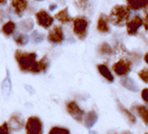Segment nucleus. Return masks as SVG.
Returning a JSON list of instances; mask_svg holds the SVG:
<instances>
[{
    "label": "nucleus",
    "mask_w": 148,
    "mask_h": 134,
    "mask_svg": "<svg viewBox=\"0 0 148 134\" xmlns=\"http://www.w3.org/2000/svg\"><path fill=\"white\" fill-rule=\"evenodd\" d=\"M15 59L18 63L20 69L28 73L38 74L40 71H45L48 67V60L47 56L42 57L40 61H37L36 53H26L23 51H15Z\"/></svg>",
    "instance_id": "obj_1"
},
{
    "label": "nucleus",
    "mask_w": 148,
    "mask_h": 134,
    "mask_svg": "<svg viewBox=\"0 0 148 134\" xmlns=\"http://www.w3.org/2000/svg\"><path fill=\"white\" fill-rule=\"evenodd\" d=\"M130 16V9L128 5H115L110 13L109 20L110 22L117 27L124 26L129 21Z\"/></svg>",
    "instance_id": "obj_2"
},
{
    "label": "nucleus",
    "mask_w": 148,
    "mask_h": 134,
    "mask_svg": "<svg viewBox=\"0 0 148 134\" xmlns=\"http://www.w3.org/2000/svg\"><path fill=\"white\" fill-rule=\"evenodd\" d=\"M88 22L85 17L79 16L73 20V32L79 39H85L88 35Z\"/></svg>",
    "instance_id": "obj_3"
},
{
    "label": "nucleus",
    "mask_w": 148,
    "mask_h": 134,
    "mask_svg": "<svg viewBox=\"0 0 148 134\" xmlns=\"http://www.w3.org/2000/svg\"><path fill=\"white\" fill-rule=\"evenodd\" d=\"M114 73L119 76H125L131 71V62L126 58L120 59L112 65Z\"/></svg>",
    "instance_id": "obj_4"
},
{
    "label": "nucleus",
    "mask_w": 148,
    "mask_h": 134,
    "mask_svg": "<svg viewBox=\"0 0 148 134\" xmlns=\"http://www.w3.org/2000/svg\"><path fill=\"white\" fill-rule=\"evenodd\" d=\"M26 132L28 134H41L43 131V125L41 121L36 117H29L26 123Z\"/></svg>",
    "instance_id": "obj_5"
},
{
    "label": "nucleus",
    "mask_w": 148,
    "mask_h": 134,
    "mask_svg": "<svg viewBox=\"0 0 148 134\" xmlns=\"http://www.w3.org/2000/svg\"><path fill=\"white\" fill-rule=\"evenodd\" d=\"M67 112L69 113V115L77 122H81L83 120L84 115H85V112L77 105V103L75 101H71L68 103Z\"/></svg>",
    "instance_id": "obj_6"
},
{
    "label": "nucleus",
    "mask_w": 148,
    "mask_h": 134,
    "mask_svg": "<svg viewBox=\"0 0 148 134\" xmlns=\"http://www.w3.org/2000/svg\"><path fill=\"white\" fill-rule=\"evenodd\" d=\"M127 25V32H128L129 35H136L138 32L139 28L143 25V19L136 15V16H134L130 21H128L126 23Z\"/></svg>",
    "instance_id": "obj_7"
},
{
    "label": "nucleus",
    "mask_w": 148,
    "mask_h": 134,
    "mask_svg": "<svg viewBox=\"0 0 148 134\" xmlns=\"http://www.w3.org/2000/svg\"><path fill=\"white\" fill-rule=\"evenodd\" d=\"M36 18L38 24L45 29L49 28L53 24V22H54L53 17L44 10H40L39 12H38L36 14Z\"/></svg>",
    "instance_id": "obj_8"
},
{
    "label": "nucleus",
    "mask_w": 148,
    "mask_h": 134,
    "mask_svg": "<svg viewBox=\"0 0 148 134\" xmlns=\"http://www.w3.org/2000/svg\"><path fill=\"white\" fill-rule=\"evenodd\" d=\"M64 38V36H63V32L61 26H56L53 28L47 36V39L49 42L54 43V44H58L61 43L62 41Z\"/></svg>",
    "instance_id": "obj_9"
},
{
    "label": "nucleus",
    "mask_w": 148,
    "mask_h": 134,
    "mask_svg": "<svg viewBox=\"0 0 148 134\" xmlns=\"http://www.w3.org/2000/svg\"><path fill=\"white\" fill-rule=\"evenodd\" d=\"M1 90H2L3 98L5 99H8L12 93V81H11V77H10V74L8 71L6 74V77L2 82Z\"/></svg>",
    "instance_id": "obj_10"
},
{
    "label": "nucleus",
    "mask_w": 148,
    "mask_h": 134,
    "mask_svg": "<svg viewBox=\"0 0 148 134\" xmlns=\"http://www.w3.org/2000/svg\"><path fill=\"white\" fill-rule=\"evenodd\" d=\"M11 4L15 14L19 17H22L28 6V0H11Z\"/></svg>",
    "instance_id": "obj_11"
},
{
    "label": "nucleus",
    "mask_w": 148,
    "mask_h": 134,
    "mask_svg": "<svg viewBox=\"0 0 148 134\" xmlns=\"http://www.w3.org/2000/svg\"><path fill=\"white\" fill-rule=\"evenodd\" d=\"M23 119H22L18 115H13L9 120L8 122V126L9 129L12 131H18L20 130H22L23 127Z\"/></svg>",
    "instance_id": "obj_12"
},
{
    "label": "nucleus",
    "mask_w": 148,
    "mask_h": 134,
    "mask_svg": "<svg viewBox=\"0 0 148 134\" xmlns=\"http://www.w3.org/2000/svg\"><path fill=\"white\" fill-rule=\"evenodd\" d=\"M97 30L100 32L106 33L110 32V27H109V18L107 15L102 14L98 19L97 22Z\"/></svg>",
    "instance_id": "obj_13"
},
{
    "label": "nucleus",
    "mask_w": 148,
    "mask_h": 134,
    "mask_svg": "<svg viewBox=\"0 0 148 134\" xmlns=\"http://www.w3.org/2000/svg\"><path fill=\"white\" fill-rule=\"evenodd\" d=\"M126 1L128 7L134 11L144 9L148 4V0H126Z\"/></svg>",
    "instance_id": "obj_14"
},
{
    "label": "nucleus",
    "mask_w": 148,
    "mask_h": 134,
    "mask_svg": "<svg viewBox=\"0 0 148 134\" xmlns=\"http://www.w3.org/2000/svg\"><path fill=\"white\" fill-rule=\"evenodd\" d=\"M98 120V115L95 111H90L88 113V115L85 119V126L88 129H91L97 123Z\"/></svg>",
    "instance_id": "obj_15"
},
{
    "label": "nucleus",
    "mask_w": 148,
    "mask_h": 134,
    "mask_svg": "<svg viewBox=\"0 0 148 134\" xmlns=\"http://www.w3.org/2000/svg\"><path fill=\"white\" fill-rule=\"evenodd\" d=\"M121 83L123 87H125L127 89H129L130 91H133V92H136L138 90V88H137V85L135 82V80H133L132 79L127 77V78H124L121 80Z\"/></svg>",
    "instance_id": "obj_16"
},
{
    "label": "nucleus",
    "mask_w": 148,
    "mask_h": 134,
    "mask_svg": "<svg viewBox=\"0 0 148 134\" xmlns=\"http://www.w3.org/2000/svg\"><path fill=\"white\" fill-rule=\"evenodd\" d=\"M56 18L62 23H70L72 21V19L71 18V16H70V14L68 13V8L67 7L61 10L59 13H57L56 14Z\"/></svg>",
    "instance_id": "obj_17"
},
{
    "label": "nucleus",
    "mask_w": 148,
    "mask_h": 134,
    "mask_svg": "<svg viewBox=\"0 0 148 134\" xmlns=\"http://www.w3.org/2000/svg\"><path fill=\"white\" fill-rule=\"evenodd\" d=\"M136 110L140 118L145 123V125H148V107L143 105H139L136 107Z\"/></svg>",
    "instance_id": "obj_18"
},
{
    "label": "nucleus",
    "mask_w": 148,
    "mask_h": 134,
    "mask_svg": "<svg viewBox=\"0 0 148 134\" xmlns=\"http://www.w3.org/2000/svg\"><path fill=\"white\" fill-rule=\"evenodd\" d=\"M98 68V71H99V73L101 74V75H103L105 79L107 80V81L109 82H112L114 78H113V75L111 74V71L110 70L108 69V67L106 65H99L97 66Z\"/></svg>",
    "instance_id": "obj_19"
},
{
    "label": "nucleus",
    "mask_w": 148,
    "mask_h": 134,
    "mask_svg": "<svg viewBox=\"0 0 148 134\" xmlns=\"http://www.w3.org/2000/svg\"><path fill=\"white\" fill-rule=\"evenodd\" d=\"M14 30H15V23L14 22H7L2 27V32L6 36L13 34L14 32Z\"/></svg>",
    "instance_id": "obj_20"
},
{
    "label": "nucleus",
    "mask_w": 148,
    "mask_h": 134,
    "mask_svg": "<svg viewBox=\"0 0 148 134\" xmlns=\"http://www.w3.org/2000/svg\"><path fill=\"white\" fill-rule=\"evenodd\" d=\"M34 23L33 21L31 19H26L24 21H23L22 23H20V28L22 29L23 32H29L33 29Z\"/></svg>",
    "instance_id": "obj_21"
},
{
    "label": "nucleus",
    "mask_w": 148,
    "mask_h": 134,
    "mask_svg": "<svg viewBox=\"0 0 148 134\" xmlns=\"http://www.w3.org/2000/svg\"><path fill=\"white\" fill-rule=\"evenodd\" d=\"M15 42L20 46H25L29 41V37L25 34H19L14 37Z\"/></svg>",
    "instance_id": "obj_22"
},
{
    "label": "nucleus",
    "mask_w": 148,
    "mask_h": 134,
    "mask_svg": "<svg viewBox=\"0 0 148 134\" xmlns=\"http://www.w3.org/2000/svg\"><path fill=\"white\" fill-rule=\"evenodd\" d=\"M99 52L102 54V55H107V56H110L112 54V47L108 44V43H103L99 46Z\"/></svg>",
    "instance_id": "obj_23"
},
{
    "label": "nucleus",
    "mask_w": 148,
    "mask_h": 134,
    "mask_svg": "<svg viewBox=\"0 0 148 134\" xmlns=\"http://www.w3.org/2000/svg\"><path fill=\"white\" fill-rule=\"evenodd\" d=\"M118 105H119V107H120L121 111V112H123V114L127 116V118L129 119V121L132 123V124H134V123H136V117L134 116V115H132L131 113H130L128 109H126L124 107H122V106L120 104V103H118Z\"/></svg>",
    "instance_id": "obj_24"
},
{
    "label": "nucleus",
    "mask_w": 148,
    "mask_h": 134,
    "mask_svg": "<svg viewBox=\"0 0 148 134\" xmlns=\"http://www.w3.org/2000/svg\"><path fill=\"white\" fill-rule=\"evenodd\" d=\"M31 38H32L34 43H40L44 40V34L35 30V32H33L32 34H31Z\"/></svg>",
    "instance_id": "obj_25"
},
{
    "label": "nucleus",
    "mask_w": 148,
    "mask_h": 134,
    "mask_svg": "<svg viewBox=\"0 0 148 134\" xmlns=\"http://www.w3.org/2000/svg\"><path fill=\"white\" fill-rule=\"evenodd\" d=\"M50 134H69L70 131L68 129L61 128V127H54L52 128L49 131Z\"/></svg>",
    "instance_id": "obj_26"
},
{
    "label": "nucleus",
    "mask_w": 148,
    "mask_h": 134,
    "mask_svg": "<svg viewBox=\"0 0 148 134\" xmlns=\"http://www.w3.org/2000/svg\"><path fill=\"white\" fill-rule=\"evenodd\" d=\"M139 78L145 82V83L148 84V68H144L138 73Z\"/></svg>",
    "instance_id": "obj_27"
},
{
    "label": "nucleus",
    "mask_w": 148,
    "mask_h": 134,
    "mask_svg": "<svg viewBox=\"0 0 148 134\" xmlns=\"http://www.w3.org/2000/svg\"><path fill=\"white\" fill-rule=\"evenodd\" d=\"M10 132V129L7 122H4L3 124L0 126V134H8Z\"/></svg>",
    "instance_id": "obj_28"
},
{
    "label": "nucleus",
    "mask_w": 148,
    "mask_h": 134,
    "mask_svg": "<svg viewBox=\"0 0 148 134\" xmlns=\"http://www.w3.org/2000/svg\"><path fill=\"white\" fill-rule=\"evenodd\" d=\"M145 10V17L143 20V25L145 27V30L148 32V9H144Z\"/></svg>",
    "instance_id": "obj_29"
},
{
    "label": "nucleus",
    "mask_w": 148,
    "mask_h": 134,
    "mask_svg": "<svg viewBox=\"0 0 148 134\" xmlns=\"http://www.w3.org/2000/svg\"><path fill=\"white\" fill-rule=\"evenodd\" d=\"M87 1L88 0H77L76 2V5L79 8H81V9H85L86 8V5H87Z\"/></svg>",
    "instance_id": "obj_30"
},
{
    "label": "nucleus",
    "mask_w": 148,
    "mask_h": 134,
    "mask_svg": "<svg viewBox=\"0 0 148 134\" xmlns=\"http://www.w3.org/2000/svg\"><path fill=\"white\" fill-rule=\"evenodd\" d=\"M141 97H142L143 100L148 104V88L142 90V92H141Z\"/></svg>",
    "instance_id": "obj_31"
},
{
    "label": "nucleus",
    "mask_w": 148,
    "mask_h": 134,
    "mask_svg": "<svg viewBox=\"0 0 148 134\" xmlns=\"http://www.w3.org/2000/svg\"><path fill=\"white\" fill-rule=\"evenodd\" d=\"M144 59H145V63L148 65V53H146V54H145V56Z\"/></svg>",
    "instance_id": "obj_32"
},
{
    "label": "nucleus",
    "mask_w": 148,
    "mask_h": 134,
    "mask_svg": "<svg viewBox=\"0 0 148 134\" xmlns=\"http://www.w3.org/2000/svg\"><path fill=\"white\" fill-rule=\"evenodd\" d=\"M7 0H0V5H5Z\"/></svg>",
    "instance_id": "obj_33"
},
{
    "label": "nucleus",
    "mask_w": 148,
    "mask_h": 134,
    "mask_svg": "<svg viewBox=\"0 0 148 134\" xmlns=\"http://www.w3.org/2000/svg\"><path fill=\"white\" fill-rule=\"evenodd\" d=\"M56 7V5H50V10H51V11H53V10H55Z\"/></svg>",
    "instance_id": "obj_34"
},
{
    "label": "nucleus",
    "mask_w": 148,
    "mask_h": 134,
    "mask_svg": "<svg viewBox=\"0 0 148 134\" xmlns=\"http://www.w3.org/2000/svg\"><path fill=\"white\" fill-rule=\"evenodd\" d=\"M38 1H41V0H38Z\"/></svg>",
    "instance_id": "obj_35"
}]
</instances>
